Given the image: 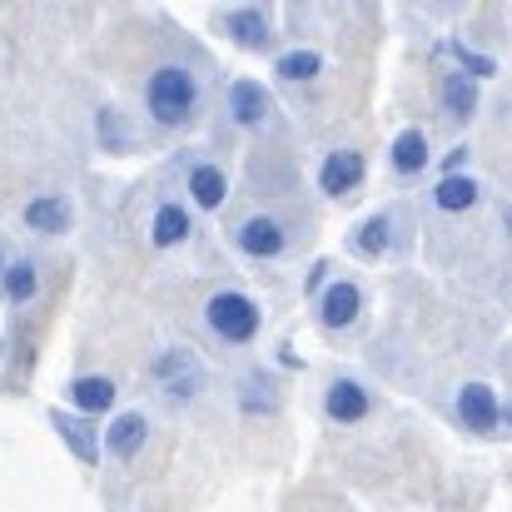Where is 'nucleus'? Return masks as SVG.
I'll return each instance as SVG.
<instances>
[{
	"label": "nucleus",
	"instance_id": "f257e3e1",
	"mask_svg": "<svg viewBox=\"0 0 512 512\" xmlns=\"http://www.w3.org/2000/svg\"><path fill=\"white\" fill-rule=\"evenodd\" d=\"M145 110H150V120H155L160 130L194 125L199 110H204V80H199V70H189V65H179V60L155 65L150 80H145Z\"/></svg>",
	"mask_w": 512,
	"mask_h": 512
},
{
	"label": "nucleus",
	"instance_id": "f03ea898",
	"mask_svg": "<svg viewBox=\"0 0 512 512\" xmlns=\"http://www.w3.org/2000/svg\"><path fill=\"white\" fill-rule=\"evenodd\" d=\"M259 324H264V314H259V304H254L244 289H214V294L204 299V329L219 343H229V348L254 343Z\"/></svg>",
	"mask_w": 512,
	"mask_h": 512
},
{
	"label": "nucleus",
	"instance_id": "7ed1b4c3",
	"mask_svg": "<svg viewBox=\"0 0 512 512\" xmlns=\"http://www.w3.org/2000/svg\"><path fill=\"white\" fill-rule=\"evenodd\" d=\"M150 378H155V388H160L170 403H194V398L204 393V383H209L204 358H199L194 348H184V343H170V348L150 363Z\"/></svg>",
	"mask_w": 512,
	"mask_h": 512
},
{
	"label": "nucleus",
	"instance_id": "20e7f679",
	"mask_svg": "<svg viewBox=\"0 0 512 512\" xmlns=\"http://www.w3.org/2000/svg\"><path fill=\"white\" fill-rule=\"evenodd\" d=\"M229 239H234V249L249 254V259H284V254L294 249V229H289V219H279L274 209L244 214V219L229 229Z\"/></svg>",
	"mask_w": 512,
	"mask_h": 512
},
{
	"label": "nucleus",
	"instance_id": "39448f33",
	"mask_svg": "<svg viewBox=\"0 0 512 512\" xmlns=\"http://www.w3.org/2000/svg\"><path fill=\"white\" fill-rule=\"evenodd\" d=\"M453 408H458V423L473 428V433H483V438L498 433V423H503V403H498V393L488 383H463L458 398H453Z\"/></svg>",
	"mask_w": 512,
	"mask_h": 512
},
{
	"label": "nucleus",
	"instance_id": "423d86ee",
	"mask_svg": "<svg viewBox=\"0 0 512 512\" xmlns=\"http://www.w3.org/2000/svg\"><path fill=\"white\" fill-rule=\"evenodd\" d=\"M368 408H373V393H368L358 378H334L329 393H324V413H329L334 423H363Z\"/></svg>",
	"mask_w": 512,
	"mask_h": 512
},
{
	"label": "nucleus",
	"instance_id": "0eeeda50",
	"mask_svg": "<svg viewBox=\"0 0 512 512\" xmlns=\"http://www.w3.org/2000/svg\"><path fill=\"white\" fill-rule=\"evenodd\" d=\"M224 30H229L234 45H244V50H264V45L274 40V25H269V10H264V5H239V10H229V15H224Z\"/></svg>",
	"mask_w": 512,
	"mask_h": 512
},
{
	"label": "nucleus",
	"instance_id": "6e6552de",
	"mask_svg": "<svg viewBox=\"0 0 512 512\" xmlns=\"http://www.w3.org/2000/svg\"><path fill=\"white\" fill-rule=\"evenodd\" d=\"M20 219H25L35 234H65V229L75 224V204H70L65 194H35Z\"/></svg>",
	"mask_w": 512,
	"mask_h": 512
},
{
	"label": "nucleus",
	"instance_id": "1a4fd4ad",
	"mask_svg": "<svg viewBox=\"0 0 512 512\" xmlns=\"http://www.w3.org/2000/svg\"><path fill=\"white\" fill-rule=\"evenodd\" d=\"M358 309H363L358 279H334V284L324 289V299H319V319H324L329 329H348V324L358 319Z\"/></svg>",
	"mask_w": 512,
	"mask_h": 512
},
{
	"label": "nucleus",
	"instance_id": "9d476101",
	"mask_svg": "<svg viewBox=\"0 0 512 512\" xmlns=\"http://www.w3.org/2000/svg\"><path fill=\"white\" fill-rule=\"evenodd\" d=\"M363 184V155L358 150H334V155H324V165H319V189L324 194H353Z\"/></svg>",
	"mask_w": 512,
	"mask_h": 512
},
{
	"label": "nucleus",
	"instance_id": "9b49d317",
	"mask_svg": "<svg viewBox=\"0 0 512 512\" xmlns=\"http://www.w3.org/2000/svg\"><path fill=\"white\" fill-rule=\"evenodd\" d=\"M224 100H229L234 125H264V120H269V110H274V100H269V90H264L259 80H234Z\"/></svg>",
	"mask_w": 512,
	"mask_h": 512
},
{
	"label": "nucleus",
	"instance_id": "f8f14e48",
	"mask_svg": "<svg viewBox=\"0 0 512 512\" xmlns=\"http://www.w3.org/2000/svg\"><path fill=\"white\" fill-rule=\"evenodd\" d=\"M115 458H140V448L150 443V418L145 413H115V423L100 438Z\"/></svg>",
	"mask_w": 512,
	"mask_h": 512
},
{
	"label": "nucleus",
	"instance_id": "ddd939ff",
	"mask_svg": "<svg viewBox=\"0 0 512 512\" xmlns=\"http://www.w3.org/2000/svg\"><path fill=\"white\" fill-rule=\"evenodd\" d=\"M184 184H189V199L199 209H219L229 199V174L219 170V165H209V160H194L189 174H184Z\"/></svg>",
	"mask_w": 512,
	"mask_h": 512
},
{
	"label": "nucleus",
	"instance_id": "4468645a",
	"mask_svg": "<svg viewBox=\"0 0 512 512\" xmlns=\"http://www.w3.org/2000/svg\"><path fill=\"white\" fill-rule=\"evenodd\" d=\"M438 100H443L448 120H473L483 95H478V80H468L463 70H453V75H443V80H438Z\"/></svg>",
	"mask_w": 512,
	"mask_h": 512
},
{
	"label": "nucleus",
	"instance_id": "2eb2a0df",
	"mask_svg": "<svg viewBox=\"0 0 512 512\" xmlns=\"http://www.w3.org/2000/svg\"><path fill=\"white\" fill-rule=\"evenodd\" d=\"M189 229H194V219H189V209L184 204H155V219H150V244L155 249H170V244H184L189 239Z\"/></svg>",
	"mask_w": 512,
	"mask_h": 512
},
{
	"label": "nucleus",
	"instance_id": "dca6fc26",
	"mask_svg": "<svg viewBox=\"0 0 512 512\" xmlns=\"http://www.w3.org/2000/svg\"><path fill=\"white\" fill-rule=\"evenodd\" d=\"M433 204H438L443 214H468V209L483 204V184H478L473 174H448V179L433 189Z\"/></svg>",
	"mask_w": 512,
	"mask_h": 512
},
{
	"label": "nucleus",
	"instance_id": "f3484780",
	"mask_svg": "<svg viewBox=\"0 0 512 512\" xmlns=\"http://www.w3.org/2000/svg\"><path fill=\"white\" fill-rule=\"evenodd\" d=\"M65 398H70L80 413H105V408L115 403V378H105V373H80V378H70Z\"/></svg>",
	"mask_w": 512,
	"mask_h": 512
},
{
	"label": "nucleus",
	"instance_id": "a211bd4d",
	"mask_svg": "<svg viewBox=\"0 0 512 512\" xmlns=\"http://www.w3.org/2000/svg\"><path fill=\"white\" fill-rule=\"evenodd\" d=\"M388 165L398 174H418L423 165H428V135L418 130V125H408L393 145H388Z\"/></svg>",
	"mask_w": 512,
	"mask_h": 512
},
{
	"label": "nucleus",
	"instance_id": "6ab92c4d",
	"mask_svg": "<svg viewBox=\"0 0 512 512\" xmlns=\"http://www.w3.org/2000/svg\"><path fill=\"white\" fill-rule=\"evenodd\" d=\"M50 423H55V433L65 438V448H70V453H75L85 468H90V463H100V443H95L90 423H80V418H70V413H55Z\"/></svg>",
	"mask_w": 512,
	"mask_h": 512
},
{
	"label": "nucleus",
	"instance_id": "aec40b11",
	"mask_svg": "<svg viewBox=\"0 0 512 512\" xmlns=\"http://www.w3.org/2000/svg\"><path fill=\"white\" fill-rule=\"evenodd\" d=\"M35 289H40V269H35V259H15V264L0 274V294H5V304H25V299H35Z\"/></svg>",
	"mask_w": 512,
	"mask_h": 512
},
{
	"label": "nucleus",
	"instance_id": "412c9836",
	"mask_svg": "<svg viewBox=\"0 0 512 512\" xmlns=\"http://www.w3.org/2000/svg\"><path fill=\"white\" fill-rule=\"evenodd\" d=\"M95 125H100V130H95V135H100V150H120V155H125V150H135V135L125 130V125H130V120H125V110L105 105V110L95 115Z\"/></svg>",
	"mask_w": 512,
	"mask_h": 512
},
{
	"label": "nucleus",
	"instance_id": "4be33fe9",
	"mask_svg": "<svg viewBox=\"0 0 512 512\" xmlns=\"http://www.w3.org/2000/svg\"><path fill=\"white\" fill-rule=\"evenodd\" d=\"M348 244H353L363 259H378V254L393 244V214H373V219H368V224H363V229L348 239Z\"/></svg>",
	"mask_w": 512,
	"mask_h": 512
},
{
	"label": "nucleus",
	"instance_id": "5701e85b",
	"mask_svg": "<svg viewBox=\"0 0 512 512\" xmlns=\"http://www.w3.org/2000/svg\"><path fill=\"white\" fill-rule=\"evenodd\" d=\"M274 70L284 75V80H314L319 70H324V55L309 45V50H284L279 60H274Z\"/></svg>",
	"mask_w": 512,
	"mask_h": 512
},
{
	"label": "nucleus",
	"instance_id": "b1692460",
	"mask_svg": "<svg viewBox=\"0 0 512 512\" xmlns=\"http://www.w3.org/2000/svg\"><path fill=\"white\" fill-rule=\"evenodd\" d=\"M279 408V388L269 373H254L244 378V413H274Z\"/></svg>",
	"mask_w": 512,
	"mask_h": 512
},
{
	"label": "nucleus",
	"instance_id": "393cba45",
	"mask_svg": "<svg viewBox=\"0 0 512 512\" xmlns=\"http://www.w3.org/2000/svg\"><path fill=\"white\" fill-rule=\"evenodd\" d=\"M453 55L463 60V75L473 80V75H493L498 70V60L493 55H478V50H468V45H453Z\"/></svg>",
	"mask_w": 512,
	"mask_h": 512
},
{
	"label": "nucleus",
	"instance_id": "a878e982",
	"mask_svg": "<svg viewBox=\"0 0 512 512\" xmlns=\"http://www.w3.org/2000/svg\"><path fill=\"white\" fill-rule=\"evenodd\" d=\"M0 269H5V244H0Z\"/></svg>",
	"mask_w": 512,
	"mask_h": 512
}]
</instances>
